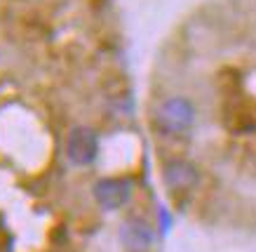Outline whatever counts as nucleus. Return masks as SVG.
I'll list each match as a JSON object with an SVG mask.
<instances>
[{
  "label": "nucleus",
  "mask_w": 256,
  "mask_h": 252,
  "mask_svg": "<svg viewBox=\"0 0 256 252\" xmlns=\"http://www.w3.org/2000/svg\"><path fill=\"white\" fill-rule=\"evenodd\" d=\"M94 200L99 203V207L116 212L120 207L130 203L132 198V181L124 179V177H104L94 184Z\"/></svg>",
  "instance_id": "obj_2"
},
{
  "label": "nucleus",
  "mask_w": 256,
  "mask_h": 252,
  "mask_svg": "<svg viewBox=\"0 0 256 252\" xmlns=\"http://www.w3.org/2000/svg\"><path fill=\"white\" fill-rule=\"evenodd\" d=\"M153 125L162 137H184L195 125V106L186 97H167L156 109Z\"/></svg>",
  "instance_id": "obj_1"
},
{
  "label": "nucleus",
  "mask_w": 256,
  "mask_h": 252,
  "mask_svg": "<svg viewBox=\"0 0 256 252\" xmlns=\"http://www.w3.org/2000/svg\"><path fill=\"white\" fill-rule=\"evenodd\" d=\"M162 181L172 193H188V191H193L195 186L200 184V170H198V165H193L190 160L174 158V160H167V163H164Z\"/></svg>",
  "instance_id": "obj_4"
},
{
  "label": "nucleus",
  "mask_w": 256,
  "mask_h": 252,
  "mask_svg": "<svg viewBox=\"0 0 256 252\" xmlns=\"http://www.w3.org/2000/svg\"><path fill=\"white\" fill-rule=\"evenodd\" d=\"M66 153L73 165H92L99 156V134L92 127H73L66 142Z\"/></svg>",
  "instance_id": "obj_3"
},
{
  "label": "nucleus",
  "mask_w": 256,
  "mask_h": 252,
  "mask_svg": "<svg viewBox=\"0 0 256 252\" xmlns=\"http://www.w3.org/2000/svg\"><path fill=\"white\" fill-rule=\"evenodd\" d=\"M156 240V231L141 217H132L124 219L120 226V243H122L124 252H148L153 247Z\"/></svg>",
  "instance_id": "obj_5"
}]
</instances>
